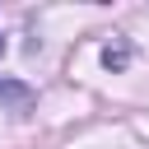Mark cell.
<instances>
[{"instance_id": "1", "label": "cell", "mask_w": 149, "mask_h": 149, "mask_svg": "<svg viewBox=\"0 0 149 149\" xmlns=\"http://www.w3.org/2000/svg\"><path fill=\"white\" fill-rule=\"evenodd\" d=\"M0 98H9V102H19V107H28V102H33V93H28L23 84H0Z\"/></svg>"}, {"instance_id": "2", "label": "cell", "mask_w": 149, "mask_h": 149, "mask_svg": "<svg viewBox=\"0 0 149 149\" xmlns=\"http://www.w3.org/2000/svg\"><path fill=\"white\" fill-rule=\"evenodd\" d=\"M126 61H130V51H126V47H107V51H102V65H107V70H121Z\"/></svg>"}]
</instances>
